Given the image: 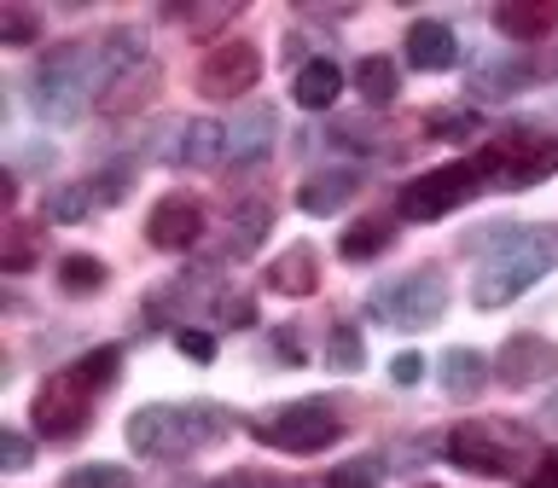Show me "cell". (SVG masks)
I'll use <instances>...</instances> for the list:
<instances>
[{
	"label": "cell",
	"mask_w": 558,
	"mask_h": 488,
	"mask_svg": "<svg viewBox=\"0 0 558 488\" xmlns=\"http://www.w3.org/2000/svg\"><path fill=\"white\" fill-rule=\"evenodd\" d=\"M146 239L157 244V251H192V244L204 239V204L181 198V192L157 198V209L146 216Z\"/></svg>",
	"instance_id": "11"
},
{
	"label": "cell",
	"mask_w": 558,
	"mask_h": 488,
	"mask_svg": "<svg viewBox=\"0 0 558 488\" xmlns=\"http://www.w3.org/2000/svg\"><path fill=\"white\" fill-rule=\"evenodd\" d=\"M408 64L425 70V76L453 70V64H460V41H453V29L436 24V17H418V24L408 29Z\"/></svg>",
	"instance_id": "16"
},
{
	"label": "cell",
	"mask_w": 558,
	"mask_h": 488,
	"mask_svg": "<svg viewBox=\"0 0 558 488\" xmlns=\"http://www.w3.org/2000/svg\"><path fill=\"white\" fill-rule=\"evenodd\" d=\"M343 94V70L331 59H303L296 64V82H291V99L303 105V111H331Z\"/></svg>",
	"instance_id": "19"
},
{
	"label": "cell",
	"mask_w": 558,
	"mask_h": 488,
	"mask_svg": "<svg viewBox=\"0 0 558 488\" xmlns=\"http://www.w3.org/2000/svg\"><path fill=\"white\" fill-rule=\"evenodd\" d=\"M326 361L338 366V373H361V366H366L361 331H355V326H331V338H326Z\"/></svg>",
	"instance_id": "29"
},
{
	"label": "cell",
	"mask_w": 558,
	"mask_h": 488,
	"mask_svg": "<svg viewBox=\"0 0 558 488\" xmlns=\"http://www.w3.org/2000/svg\"><path fill=\"white\" fill-rule=\"evenodd\" d=\"M157 87H163V70H157L151 59L129 64L122 76H111V82L99 87V117H134V111H146V105L157 99Z\"/></svg>",
	"instance_id": "14"
},
{
	"label": "cell",
	"mask_w": 558,
	"mask_h": 488,
	"mask_svg": "<svg viewBox=\"0 0 558 488\" xmlns=\"http://www.w3.org/2000/svg\"><path fill=\"white\" fill-rule=\"evenodd\" d=\"M268 285L279 296H308L314 285H320V256H314L308 244H291V251L268 268Z\"/></svg>",
	"instance_id": "21"
},
{
	"label": "cell",
	"mask_w": 558,
	"mask_h": 488,
	"mask_svg": "<svg viewBox=\"0 0 558 488\" xmlns=\"http://www.w3.org/2000/svg\"><path fill=\"white\" fill-rule=\"evenodd\" d=\"M117 366H122V349H87L82 361H70L64 373H52L29 401V418L47 442H76L94 418V395H105L117 383Z\"/></svg>",
	"instance_id": "1"
},
{
	"label": "cell",
	"mask_w": 558,
	"mask_h": 488,
	"mask_svg": "<svg viewBox=\"0 0 558 488\" xmlns=\"http://www.w3.org/2000/svg\"><path fill=\"white\" fill-rule=\"evenodd\" d=\"M530 488H558V453H547V460L530 471Z\"/></svg>",
	"instance_id": "40"
},
{
	"label": "cell",
	"mask_w": 558,
	"mask_h": 488,
	"mask_svg": "<svg viewBox=\"0 0 558 488\" xmlns=\"http://www.w3.org/2000/svg\"><path fill=\"white\" fill-rule=\"evenodd\" d=\"M209 488H296L286 477H268V471H233V477H216Z\"/></svg>",
	"instance_id": "36"
},
{
	"label": "cell",
	"mask_w": 558,
	"mask_h": 488,
	"mask_svg": "<svg viewBox=\"0 0 558 488\" xmlns=\"http://www.w3.org/2000/svg\"><path fill=\"white\" fill-rule=\"evenodd\" d=\"M390 221H378V216H366V221H355V227H349V233L338 239V256L343 261H373L378 251H390Z\"/></svg>",
	"instance_id": "24"
},
{
	"label": "cell",
	"mask_w": 558,
	"mask_h": 488,
	"mask_svg": "<svg viewBox=\"0 0 558 488\" xmlns=\"http://www.w3.org/2000/svg\"><path fill=\"white\" fill-rule=\"evenodd\" d=\"M483 186H488V181H483L477 157H471V163H442V169H430V174H418V181L401 186L396 209H401L408 221H442L448 209L471 204Z\"/></svg>",
	"instance_id": "9"
},
{
	"label": "cell",
	"mask_w": 558,
	"mask_h": 488,
	"mask_svg": "<svg viewBox=\"0 0 558 488\" xmlns=\"http://www.w3.org/2000/svg\"><path fill=\"white\" fill-rule=\"evenodd\" d=\"M553 373H558V343L535 338V331L512 338V343L500 349V361H495V378L506 383V390H523V383H541V378H553Z\"/></svg>",
	"instance_id": "12"
},
{
	"label": "cell",
	"mask_w": 558,
	"mask_h": 488,
	"mask_svg": "<svg viewBox=\"0 0 558 488\" xmlns=\"http://www.w3.org/2000/svg\"><path fill=\"white\" fill-rule=\"evenodd\" d=\"M477 169L488 186L500 192H523V186H541L547 174H558V139H541V134H500L477 151Z\"/></svg>",
	"instance_id": "6"
},
{
	"label": "cell",
	"mask_w": 558,
	"mask_h": 488,
	"mask_svg": "<svg viewBox=\"0 0 558 488\" xmlns=\"http://www.w3.org/2000/svg\"><path fill=\"white\" fill-rule=\"evenodd\" d=\"M29 460H35L29 436H17V430L0 436V465H7V471H29Z\"/></svg>",
	"instance_id": "35"
},
{
	"label": "cell",
	"mask_w": 558,
	"mask_h": 488,
	"mask_svg": "<svg viewBox=\"0 0 558 488\" xmlns=\"http://www.w3.org/2000/svg\"><path fill=\"white\" fill-rule=\"evenodd\" d=\"M221 320L227 326H256V303H251V296H221Z\"/></svg>",
	"instance_id": "38"
},
{
	"label": "cell",
	"mask_w": 558,
	"mask_h": 488,
	"mask_svg": "<svg viewBox=\"0 0 558 488\" xmlns=\"http://www.w3.org/2000/svg\"><path fill=\"white\" fill-rule=\"evenodd\" d=\"M483 244H488V256H483L477 279H471V303L477 308L518 303V296L530 291L535 279H547V268L558 261V244H553L547 227H495Z\"/></svg>",
	"instance_id": "2"
},
{
	"label": "cell",
	"mask_w": 558,
	"mask_h": 488,
	"mask_svg": "<svg viewBox=\"0 0 558 488\" xmlns=\"http://www.w3.org/2000/svg\"><path fill=\"white\" fill-rule=\"evenodd\" d=\"M59 285L70 291V296H87V291H99L105 285V261L99 256H59Z\"/></svg>",
	"instance_id": "25"
},
{
	"label": "cell",
	"mask_w": 558,
	"mask_h": 488,
	"mask_svg": "<svg viewBox=\"0 0 558 488\" xmlns=\"http://www.w3.org/2000/svg\"><path fill=\"white\" fill-rule=\"evenodd\" d=\"M355 94L366 105H390L401 94V70L390 59H378V52H366V59L355 64Z\"/></svg>",
	"instance_id": "23"
},
{
	"label": "cell",
	"mask_w": 558,
	"mask_h": 488,
	"mask_svg": "<svg viewBox=\"0 0 558 488\" xmlns=\"http://www.w3.org/2000/svg\"><path fill=\"white\" fill-rule=\"evenodd\" d=\"M488 383V361H483V349H465V343H453L448 355H442V390L453 401H471Z\"/></svg>",
	"instance_id": "22"
},
{
	"label": "cell",
	"mask_w": 558,
	"mask_h": 488,
	"mask_svg": "<svg viewBox=\"0 0 558 488\" xmlns=\"http://www.w3.org/2000/svg\"><path fill=\"white\" fill-rule=\"evenodd\" d=\"M541 425H553V430H558V390L541 401Z\"/></svg>",
	"instance_id": "41"
},
{
	"label": "cell",
	"mask_w": 558,
	"mask_h": 488,
	"mask_svg": "<svg viewBox=\"0 0 558 488\" xmlns=\"http://www.w3.org/2000/svg\"><path fill=\"white\" fill-rule=\"evenodd\" d=\"M0 29H7L12 47H29L35 35H41V17H35L29 7H7V12H0Z\"/></svg>",
	"instance_id": "34"
},
{
	"label": "cell",
	"mask_w": 558,
	"mask_h": 488,
	"mask_svg": "<svg viewBox=\"0 0 558 488\" xmlns=\"http://www.w3.org/2000/svg\"><path fill=\"white\" fill-rule=\"evenodd\" d=\"M530 430L506 425V418H465V425L448 430V465L471 471V477H518L523 460H530Z\"/></svg>",
	"instance_id": "5"
},
{
	"label": "cell",
	"mask_w": 558,
	"mask_h": 488,
	"mask_svg": "<svg viewBox=\"0 0 558 488\" xmlns=\"http://www.w3.org/2000/svg\"><path fill=\"white\" fill-rule=\"evenodd\" d=\"M94 82L105 87L99 76V59H94V41H64L52 47L41 64L29 70V111L52 122V129H70V122L87 117V94Z\"/></svg>",
	"instance_id": "4"
},
{
	"label": "cell",
	"mask_w": 558,
	"mask_h": 488,
	"mask_svg": "<svg viewBox=\"0 0 558 488\" xmlns=\"http://www.w3.org/2000/svg\"><path fill=\"white\" fill-rule=\"evenodd\" d=\"M35 256H41V227H35V221H17L12 233H7V268L24 273V268H35Z\"/></svg>",
	"instance_id": "31"
},
{
	"label": "cell",
	"mask_w": 558,
	"mask_h": 488,
	"mask_svg": "<svg viewBox=\"0 0 558 488\" xmlns=\"http://www.w3.org/2000/svg\"><path fill=\"white\" fill-rule=\"evenodd\" d=\"M251 430H256L268 448H286V453H320V448H331V442L343 436V418H338V407H331V401L308 395V401H291V407H279V413L251 418Z\"/></svg>",
	"instance_id": "8"
},
{
	"label": "cell",
	"mask_w": 558,
	"mask_h": 488,
	"mask_svg": "<svg viewBox=\"0 0 558 488\" xmlns=\"http://www.w3.org/2000/svg\"><path fill=\"white\" fill-rule=\"evenodd\" d=\"M268 146H274V111L268 105H251L239 122H227V157H233V163L251 169L268 157Z\"/></svg>",
	"instance_id": "18"
},
{
	"label": "cell",
	"mask_w": 558,
	"mask_h": 488,
	"mask_svg": "<svg viewBox=\"0 0 558 488\" xmlns=\"http://www.w3.org/2000/svg\"><path fill=\"white\" fill-rule=\"evenodd\" d=\"M256 76H262L256 41H221V47H209V59L198 64V94L204 99H239L256 87Z\"/></svg>",
	"instance_id": "10"
},
{
	"label": "cell",
	"mask_w": 558,
	"mask_h": 488,
	"mask_svg": "<svg viewBox=\"0 0 558 488\" xmlns=\"http://www.w3.org/2000/svg\"><path fill=\"white\" fill-rule=\"evenodd\" d=\"M268 221H274V209H268V204H244V216H233V239H227V251H233V256L256 251L262 233H268Z\"/></svg>",
	"instance_id": "28"
},
{
	"label": "cell",
	"mask_w": 558,
	"mask_h": 488,
	"mask_svg": "<svg viewBox=\"0 0 558 488\" xmlns=\"http://www.w3.org/2000/svg\"><path fill=\"white\" fill-rule=\"evenodd\" d=\"M59 488H134V477L122 465H76V471H64V483Z\"/></svg>",
	"instance_id": "32"
},
{
	"label": "cell",
	"mask_w": 558,
	"mask_h": 488,
	"mask_svg": "<svg viewBox=\"0 0 558 488\" xmlns=\"http://www.w3.org/2000/svg\"><path fill=\"white\" fill-rule=\"evenodd\" d=\"M448 308V279L442 273H401L390 285H378L366 296V314L378 326H396V331H425L442 320Z\"/></svg>",
	"instance_id": "7"
},
{
	"label": "cell",
	"mask_w": 558,
	"mask_h": 488,
	"mask_svg": "<svg viewBox=\"0 0 558 488\" xmlns=\"http://www.w3.org/2000/svg\"><path fill=\"white\" fill-rule=\"evenodd\" d=\"M174 343H181V355H186V361H198V366L216 361V338H209V331H181Z\"/></svg>",
	"instance_id": "37"
},
{
	"label": "cell",
	"mask_w": 558,
	"mask_h": 488,
	"mask_svg": "<svg viewBox=\"0 0 558 488\" xmlns=\"http://www.w3.org/2000/svg\"><path fill=\"white\" fill-rule=\"evenodd\" d=\"M378 483H384V460H378V453H361V460L326 471L320 488H378Z\"/></svg>",
	"instance_id": "27"
},
{
	"label": "cell",
	"mask_w": 558,
	"mask_h": 488,
	"mask_svg": "<svg viewBox=\"0 0 558 488\" xmlns=\"http://www.w3.org/2000/svg\"><path fill=\"white\" fill-rule=\"evenodd\" d=\"M227 436V413L209 401H151L129 418V448L146 460H186Z\"/></svg>",
	"instance_id": "3"
},
{
	"label": "cell",
	"mask_w": 558,
	"mask_h": 488,
	"mask_svg": "<svg viewBox=\"0 0 558 488\" xmlns=\"http://www.w3.org/2000/svg\"><path fill=\"white\" fill-rule=\"evenodd\" d=\"M94 186H59V192H47V221H87L94 216Z\"/></svg>",
	"instance_id": "26"
},
{
	"label": "cell",
	"mask_w": 558,
	"mask_h": 488,
	"mask_svg": "<svg viewBox=\"0 0 558 488\" xmlns=\"http://www.w3.org/2000/svg\"><path fill=\"white\" fill-rule=\"evenodd\" d=\"M495 29L506 41H547L558 29V0H500Z\"/></svg>",
	"instance_id": "15"
},
{
	"label": "cell",
	"mask_w": 558,
	"mask_h": 488,
	"mask_svg": "<svg viewBox=\"0 0 558 488\" xmlns=\"http://www.w3.org/2000/svg\"><path fill=\"white\" fill-rule=\"evenodd\" d=\"M425 134H436V139H471V134H477V111H471V105L430 111V117H425Z\"/></svg>",
	"instance_id": "30"
},
{
	"label": "cell",
	"mask_w": 558,
	"mask_h": 488,
	"mask_svg": "<svg viewBox=\"0 0 558 488\" xmlns=\"http://www.w3.org/2000/svg\"><path fill=\"white\" fill-rule=\"evenodd\" d=\"M227 157V129L216 117H192L186 129H181V146H174V163H186V169H216Z\"/></svg>",
	"instance_id": "20"
},
{
	"label": "cell",
	"mask_w": 558,
	"mask_h": 488,
	"mask_svg": "<svg viewBox=\"0 0 558 488\" xmlns=\"http://www.w3.org/2000/svg\"><path fill=\"white\" fill-rule=\"evenodd\" d=\"M390 378L396 383H418V378H425V361H418V355H396L390 361Z\"/></svg>",
	"instance_id": "39"
},
{
	"label": "cell",
	"mask_w": 558,
	"mask_h": 488,
	"mask_svg": "<svg viewBox=\"0 0 558 488\" xmlns=\"http://www.w3.org/2000/svg\"><path fill=\"white\" fill-rule=\"evenodd\" d=\"M355 192H361L355 169H320V174H308V181L296 186V209H303V216H331V209H343Z\"/></svg>",
	"instance_id": "17"
},
{
	"label": "cell",
	"mask_w": 558,
	"mask_h": 488,
	"mask_svg": "<svg viewBox=\"0 0 558 488\" xmlns=\"http://www.w3.org/2000/svg\"><path fill=\"white\" fill-rule=\"evenodd\" d=\"M87 186H94V204H99V209H105V204H122V198H129V186H134V169H129V163H117V169L94 174Z\"/></svg>",
	"instance_id": "33"
},
{
	"label": "cell",
	"mask_w": 558,
	"mask_h": 488,
	"mask_svg": "<svg viewBox=\"0 0 558 488\" xmlns=\"http://www.w3.org/2000/svg\"><path fill=\"white\" fill-rule=\"evenodd\" d=\"M553 70H558L553 52H535V59H495V64H483L477 76H471V87H477V99H512V94H523V87L547 82Z\"/></svg>",
	"instance_id": "13"
}]
</instances>
